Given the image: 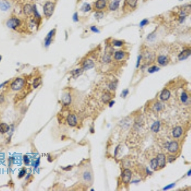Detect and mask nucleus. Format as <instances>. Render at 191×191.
I'll use <instances>...</instances> for the list:
<instances>
[{
    "mask_svg": "<svg viewBox=\"0 0 191 191\" xmlns=\"http://www.w3.org/2000/svg\"><path fill=\"white\" fill-rule=\"evenodd\" d=\"M55 9V4L52 1H47L43 6V13L47 18H50L52 16Z\"/></svg>",
    "mask_w": 191,
    "mask_h": 191,
    "instance_id": "nucleus-1",
    "label": "nucleus"
},
{
    "mask_svg": "<svg viewBox=\"0 0 191 191\" xmlns=\"http://www.w3.org/2000/svg\"><path fill=\"white\" fill-rule=\"evenodd\" d=\"M21 22L20 20L16 17H12L7 22V26L8 27L12 29H16L17 27L20 26Z\"/></svg>",
    "mask_w": 191,
    "mask_h": 191,
    "instance_id": "nucleus-2",
    "label": "nucleus"
},
{
    "mask_svg": "<svg viewBox=\"0 0 191 191\" xmlns=\"http://www.w3.org/2000/svg\"><path fill=\"white\" fill-rule=\"evenodd\" d=\"M24 81L22 78H17L11 85L12 89L13 90H19L24 87Z\"/></svg>",
    "mask_w": 191,
    "mask_h": 191,
    "instance_id": "nucleus-3",
    "label": "nucleus"
},
{
    "mask_svg": "<svg viewBox=\"0 0 191 191\" xmlns=\"http://www.w3.org/2000/svg\"><path fill=\"white\" fill-rule=\"evenodd\" d=\"M132 176V172L129 169H125L122 173V179L124 183H128L131 180Z\"/></svg>",
    "mask_w": 191,
    "mask_h": 191,
    "instance_id": "nucleus-4",
    "label": "nucleus"
},
{
    "mask_svg": "<svg viewBox=\"0 0 191 191\" xmlns=\"http://www.w3.org/2000/svg\"><path fill=\"white\" fill-rule=\"evenodd\" d=\"M106 7V0H97L94 4V7L96 10H103Z\"/></svg>",
    "mask_w": 191,
    "mask_h": 191,
    "instance_id": "nucleus-5",
    "label": "nucleus"
},
{
    "mask_svg": "<svg viewBox=\"0 0 191 191\" xmlns=\"http://www.w3.org/2000/svg\"><path fill=\"white\" fill-rule=\"evenodd\" d=\"M157 160L158 166L160 168H163L166 165V157L163 154H159L157 156Z\"/></svg>",
    "mask_w": 191,
    "mask_h": 191,
    "instance_id": "nucleus-6",
    "label": "nucleus"
},
{
    "mask_svg": "<svg viewBox=\"0 0 191 191\" xmlns=\"http://www.w3.org/2000/svg\"><path fill=\"white\" fill-rule=\"evenodd\" d=\"M55 32V29H52L49 33L47 34L45 39V47H47L49 46V45L52 42V37L54 35Z\"/></svg>",
    "mask_w": 191,
    "mask_h": 191,
    "instance_id": "nucleus-7",
    "label": "nucleus"
},
{
    "mask_svg": "<svg viewBox=\"0 0 191 191\" xmlns=\"http://www.w3.org/2000/svg\"><path fill=\"white\" fill-rule=\"evenodd\" d=\"M168 151L171 153H175L178 150V143L177 141H171L168 146Z\"/></svg>",
    "mask_w": 191,
    "mask_h": 191,
    "instance_id": "nucleus-8",
    "label": "nucleus"
},
{
    "mask_svg": "<svg viewBox=\"0 0 191 191\" xmlns=\"http://www.w3.org/2000/svg\"><path fill=\"white\" fill-rule=\"evenodd\" d=\"M67 121H68V124L70 126L74 127V126L77 125V119L75 115H69L68 116V118H67Z\"/></svg>",
    "mask_w": 191,
    "mask_h": 191,
    "instance_id": "nucleus-9",
    "label": "nucleus"
},
{
    "mask_svg": "<svg viewBox=\"0 0 191 191\" xmlns=\"http://www.w3.org/2000/svg\"><path fill=\"white\" fill-rule=\"evenodd\" d=\"M190 55H191V50L190 49L184 50L178 55V59L180 61L186 59L187 57H189L190 56Z\"/></svg>",
    "mask_w": 191,
    "mask_h": 191,
    "instance_id": "nucleus-10",
    "label": "nucleus"
},
{
    "mask_svg": "<svg viewBox=\"0 0 191 191\" xmlns=\"http://www.w3.org/2000/svg\"><path fill=\"white\" fill-rule=\"evenodd\" d=\"M157 62L161 66H166L169 62V59L166 55H160L157 58Z\"/></svg>",
    "mask_w": 191,
    "mask_h": 191,
    "instance_id": "nucleus-11",
    "label": "nucleus"
},
{
    "mask_svg": "<svg viewBox=\"0 0 191 191\" xmlns=\"http://www.w3.org/2000/svg\"><path fill=\"white\" fill-rule=\"evenodd\" d=\"M171 93L168 89H164L160 95V98L162 101H167L169 99Z\"/></svg>",
    "mask_w": 191,
    "mask_h": 191,
    "instance_id": "nucleus-12",
    "label": "nucleus"
},
{
    "mask_svg": "<svg viewBox=\"0 0 191 191\" xmlns=\"http://www.w3.org/2000/svg\"><path fill=\"white\" fill-rule=\"evenodd\" d=\"M183 133V130L181 127H176L173 131V136L175 138H178L182 136Z\"/></svg>",
    "mask_w": 191,
    "mask_h": 191,
    "instance_id": "nucleus-13",
    "label": "nucleus"
},
{
    "mask_svg": "<svg viewBox=\"0 0 191 191\" xmlns=\"http://www.w3.org/2000/svg\"><path fill=\"white\" fill-rule=\"evenodd\" d=\"M94 66V62L92 61V60L90 59H87L83 63V68H84V70H86L91 69Z\"/></svg>",
    "mask_w": 191,
    "mask_h": 191,
    "instance_id": "nucleus-14",
    "label": "nucleus"
},
{
    "mask_svg": "<svg viewBox=\"0 0 191 191\" xmlns=\"http://www.w3.org/2000/svg\"><path fill=\"white\" fill-rule=\"evenodd\" d=\"M24 12L27 16H31L33 13V7L30 4H26L24 7Z\"/></svg>",
    "mask_w": 191,
    "mask_h": 191,
    "instance_id": "nucleus-15",
    "label": "nucleus"
},
{
    "mask_svg": "<svg viewBox=\"0 0 191 191\" xmlns=\"http://www.w3.org/2000/svg\"><path fill=\"white\" fill-rule=\"evenodd\" d=\"M125 56V54L124 52L122 51H117L115 52L114 55V58L115 59L117 60V61H119V60H121L124 59Z\"/></svg>",
    "mask_w": 191,
    "mask_h": 191,
    "instance_id": "nucleus-16",
    "label": "nucleus"
},
{
    "mask_svg": "<svg viewBox=\"0 0 191 191\" xmlns=\"http://www.w3.org/2000/svg\"><path fill=\"white\" fill-rule=\"evenodd\" d=\"M119 4H120V1L119 0H114L109 6L110 10H112V11L116 10L117 9L119 8Z\"/></svg>",
    "mask_w": 191,
    "mask_h": 191,
    "instance_id": "nucleus-17",
    "label": "nucleus"
},
{
    "mask_svg": "<svg viewBox=\"0 0 191 191\" xmlns=\"http://www.w3.org/2000/svg\"><path fill=\"white\" fill-rule=\"evenodd\" d=\"M10 7V5L6 1H3L0 2V9L2 11H7V10H8Z\"/></svg>",
    "mask_w": 191,
    "mask_h": 191,
    "instance_id": "nucleus-18",
    "label": "nucleus"
},
{
    "mask_svg": "<svg viewBox=\"0 0 191 191\" xmlns=\"http://www.w3.org/2000/svg\"><path fill=\"white\" fill-rule=\"evenodd\" d=\"M9 129H10V127L8 124L5 123L0 124V133H2V134L6 133L8 131Z\"/></svg>",
    "mask_w": 191,
    "mask_h": 191,
    "instance_id": "nucleus-19",
    "label": "nucleus"
},
{
    "mask_svg": "<svg viewBox=\"0 0 191 191\" xmlns=\"http://www.w3.org/2000/svg\"><path fill=\"white\" fill-rule=\"evenodd\" d=\"M62 103L65 105H68L71 103V96L69 94H65L62 97Z\"/></svg>",
    "mask_w": 191,
    "mask_h": 191,
    "instance_id": "nucleus-20",
    "label": "nucleus"
},
{
    "mask_svg": "<svg viewBox=\"0 0 191 191\" xmlns=\"http://www.w3.org/2000/svg\"><path fill=\"white\" fill-rule=\"evenodd\" d=\"M111 98H112V95H111L110 92H105L102 96V101H103L104 103L108 102L111 99Z\"/></svg>",
    "mask_w": 191,
    "mask_h": 191,
    "instance_id": "nucleus-21",
    "label": "nucleus"
},
{
    "mask_svg": "<svg viewBox=\"0 0 191 191\" xmlns=\"http://www.w3.org/2000/svg\"><path fill=\"white\" fill-rule=\"evenodd\" d=\"M159 128H160V122L159 121L155 122L152 126V130L154 133H157L159 131Z\"/></svg>",
    "mask_w": 191,
    "mask_h": 191,
    "instance_id": "nucleus-22",
    "label": "nucleus"
},
{
    "mask_svg": "<svg viewBox=\"0 0 191 191\" xmlns=\"http://www.w3.org/2000/svg\"><path fill=\"white\" fill-rule=\"evenodd\" d=\"M137 1H138V0H125V3L127 5L128 4L129 7L134 8L136 7Z\"/></svg>",
    "mask_w": 191,
    "mask_h": 191,
    "instance_id": "nucleus-23",
    "label": "nucleus"
},
{
    "mask_svg": "<svg viewBox=\"0 0 191 191\" xmlns=\"http://www.w3.org/2000/svg\"><path fill=\"white\" fill-rule=\"evenodd\" d=\"M150 167H151L152 169H154V170H157V168L158 167V164H157V159H152L151 161H150Z\"/></svg>",
    "mask_w": 191,
    "mask_h": 191,
    "instance_id": "nucleus-24",
    "label": "nucleus"
},
{
    "mask_svg": "<svg viewBox=\"0 0 191 191\" xmlns=\"http://www.w3.org/2000/svg\"><path fill=\"white\" fill-rule=\"evenodd\" d=\"M84 179L86 182H90L92 180V176H91V173L89 171H86L83 175Z\"/></svg>",
    "mask_w": 191,
    "mask_h": 191,
    "instance_id": "nucleus-25",
    "label": "nucleus"
},
{
    "mask_svg": "<svg viewBox=\"0 0 191 191\" xmlns=\"http://www.w3.org/2000/svg\"><path fill=\"white\" fill-rule=\"evenodd\" d=\"M180 99H181V101L183 103H186L187 101H188V99H189V97H188V95L185 92H182V94L181 95V97H180Z\"/></svg>",
    "mask_w": 191,
    "mask_h": 191,
    "instance_id": "nucleus-26",
    "label": "nucleus"
},
{
    "mask_svg": "<svg viewBox=\"0 0 191 191\" xmlns=\"http://www.w3.org/2000/svg\"><path fill=\"white\" fill-rule=\"evenodd\" d=\"M40 84H41V79H40V78H36L34 80V82H33V87L35 88H37L38 86H40Z\"/></svg>",
    "mask_w": 191,
    "mask_h": 191,
    "instance_id": "nucleus-27",
    "label": "nucleus"
},
{
    "mask_svg": "<svg viewBox=\"0 0 191 191\" xmlns=\"http://www.w3.org/2000/svg\"><path fill=\"white\" fill-rule=\"evenodd\" d=\"M163 104H161L160 103H157L154 105V108L156 109L157 112H159L160 110L163 109Z\"/></svg>",
    "mask_w": 191,
    "mask_h": 191,
    "instance_id": "nucleus-28",
    "label": "nucleus"
},
{
    "mask_svg": "<svg viewBox=\"0 0 191 191\" xmlns=\"http://www.w3.org/2000/svg\"><path fill=\"white\" fill-rule=\"evenodd\" d=\"M159 70V68L158 67H157L156 66H154L148 68V71L149 73H152L156 72V71H157Z\"/></svg>",
    "mask_w": 191,
    "mask_h": 191,
    "instance_id": "nucleus-29",
    "label": "nucleus"
},
{
    "mask_svg": "<svg viewBox=\"0 0 191 191\" xmlns=\"http://www.w3.org/2000/svg\"><path fill=\"white\" fill-rule=\"evenodd\" d=\"M82 10L84 12H89L91 10V7H90V4H84V6L82 8Z\"/></svg>",
    "mask_w": 191,
    "mask_h": 191,
    "instance_id": "nucleus-30",
    "label": "nucleus"
},
{
    "mask_svg": "<svg viewBox=\"0 0 191 191\" xmlns=\"http://www.w3.org/2000/svg\"><path fill=\"white\" fill-rule=\"evenodd\" d=\"M82 72H83V69H77V70L73 71L72 73L75 77H76V76L78 77V76H79L80 75H81L82 73Z\"/></svg>",
    "mask_w": 191,
    "mask_h": 191,
    "instance_id": "nucleus-31",
    "label": "nucleus"
},
{
    "mask_svg": "<svg viewBox=\"0 0 191 191\" xmlns=\"http://www.w3.org/2000/svg\"><path fill=\"white\" fill-rule=\"evenodd\" d=\"M109 88L112 90H115L117 88V82H112L109 84Z\"/></svg>",
    "mask_w": 191,
    "mask_h": 191,
    "instance_id": "nucleus-32",
    "label": "nucleus"
},
{
    "mask_svg": "<svg viewBox=\"0 0 191 191\" xmlns=\"http://www.w3.org/2000/svg\"><path fill=\"white\" fill-rule=\"evenodd\" d=\"M113 44L115 47H121L123 45V42H121L120 40H114L113 42Z\"/></svg>",
    "mask_w": 191,
    "mask_h": 191,
    "instance_id": "nucleus-33",
    "label": "nucleus"
},
{
    "mask_svg": "<svg viewBox=\"0 0 191 191\" xmlns=\"http://www.w3.org/2000/svg\"><path fill=\"white\" fill-rule=\"evenodd\" d=\"M103 13H102V12H97L96 14H95V17H96V18L97 19H101V18L103 17Z\"/></svg>",
    "mask_w": 191,
    "mask_h": 191,
    "instance_id": "nucleus-34",
    "label": "nucleus"
},
{
    "mask_svg": "<svg viewBox=\"0 0 191 191\" xmlns=\"http://www.w3.org/2000/svg\"><path fill=\"white\" fill-rule=\"evenodd\" d=\"M175 157L173 156H168V162L169 163H171V162H173L174 160H175Z\"/></svg>",
    "mask_w": 191,
    "mask_h": 191,
    "instance_id": "nucleus-35",
    "label": "nucleus"
},
{
    "mask_svg": "<svg viewBox=\"0 0 191 191\" xmlns=\"http://www.w3.org/2000/svg\"><path fill=\"white\" fill-rule=\"evenodd\" d=\"M90 29H91V31H93V32H94V33H99V29L97 28L96 27L94 26L90 27Z\"/></svg>",
    "mask_w": 191,
    "mask_h": 191,
    "instance_id": "nucleus-36",
    "label": "nucleus"
},
{
    "mask_svg": "<svg viewBox=\"0 0 191 191\" xmlns=\"http://www.w3.org/2000/svg\"><path fill=\"white\" fill-rule=\"evenodd\" d=\"M25 173H26V170L25 169H23L22 170H21L20 173H19V178H22V177H23L24 175H25Z\"/></svg>",
    "mask_w": 191,
    "mask_h": 191,
    "instance_id": "nucleus-37",
    "label": "nucleus"
},
{
    "mask_svg": "<svg viewBox=\"0 0 191 191\" xmlns=\"http://www.w3.org/2000/svg\"><path fill=\"white\" fill-rule=\"evenodd\" d=\"M148 21L147 19H144V20H143L140 22V26L141 27L144 26H145L146 24H148Z\"/></svg>",
    "mask_w": 191,
    "mask_h": 191,
    "instance_id": "nucleus-38",
    "label": "nucleus"
},
{
    "mask_svg": "<svg viewBox=\"0 0 191 191\" xmlns=\"http://www.w3.org/2000/svg\"><path fill=\"white\" fill-rule=\"evenodd\" d=\"M24 161L25 164H28L29 163V159L28 158V157L27 156H24Z\"/></svg>",
    "mask_w": 191,
    "mask_h": 191,
    "instance_id": "nucleus-39",
    "label": "nucleus"
},
{
    "mask_svg": "<svg viewBox=\"0 0 191 191\" xmlns=\"http://www.w3.org/2000/svg\"><path fill=\"white\" fill-rule=\"evenodd\" d=\"M73 20L75 22L76 21H78V14H77V13H75L74 14V16L73 17Z\"/></svg>",
    "mask_w": 191,
    "mask_h": 191,
    "instance_id": "nucleus-40",
    "label": "nucleus"
},
{
    "mask_svg": "<svg viewBox=\"0 0 191 191\" xmlns=\"http://www.w3.org/2000/svg\"><path fill=\"white\" fill-rule=\"evenodd\" d=\"M174 186H175V183H171V185H168L167 187H164V190H168V189H171V188H172V187H174Z\"/></svg>",
    "mask_w": 191,
    "mask_h": 191,
    "instance_id": "nucleus-41",
    "label": "nucleus"
},
{
    "mask_svg": "<svg viewBox=\"0 0 191 191\" xmlns=\"http://www.w3.org/2000/svg\"><path fill=\"white\" fill-rule=\"evenodd\" d=\"M141 59V55H139L138 57V61H137V64H136V67L138 68L140 66V60Z\"/></svg>",
    "mask_w": 191,
    "mask_h": 191,
    "instance_id": "nucleus-42",
    "label": "nucleus"
},
{
    "mask_svg": "<svg viewBox=\"0 0 191 191\" xmlns=\"http://www.w3.org/2000/svg\"><path fill=\"white\" fill-rule=\"evenodd\" d=\"M127 94H128V90H125L123 92V96L125 97Z\"/></svg>",
    "mask_w": 191,
    "mask_h": 191,
    "instance_id": "nucleus-43",
    "label": "nucleus"
},
{
    "mask_svg": "<svg viewBox=\"0 0 191 191\" xmlns=\"http://www.w3.org/2000/svg\"><path fill=\"white\" fill-rule=\"evenodd\" d=\"M4 101V97L1 96H0V103H3Z\"/></svg>",
    "mask_w": 191,
    "mask_h": 191,
    "instance_id": "nucleus-44",
    "label": "nucleus"
},
{
    "mask_svg": "<svg viewBox=\"0 0 191 191\" xmlns=\"http://www.w3.org/2000/svg\"><path fill=\"white\" fill-rule=\"evenodd\" d=\"M113 104H114V101H111V102L110 103V105H109V106H110V107H111L112 106H113Z\"/></svg>",
    "mask_w": 191,
    "mask_h": 191,
    "instance_id": "nucleus-45",
    "label": "nucleus"
},
{
    "mask_svg": "<svg viewBox=\"0 0 191 191\" xmlns=\"http://www.w3.org/2000/svg\"><path fill=\"white\" fill-rule=\"evenodd\" d=\"M191 170L190 169L189 172H188V174H187V175H188V176H191Z\"/></svg>",
    "mask_w": 191,
    "mask_h": 191,
    "instance_id": "nucleus-46",
    "label": "nucleus"
},
{
    "mask_svg": "<svg viewBox=\"0 0 191 191\" xmlns=\"http://www.w3.org/2000/svg\"><path fill=\"white\" fill-rule=\"evenodd\" d=\"M1 55H0V62H1Z\"/></svg>",
    "mask_w": 191,
    "mask_h": 191,
    "instance_id": "nucleus-47",
    "label": "nucleus"
},
{
    "mask_svg": "<svg viewBox=\"0 0 191 191\" xmlns=\"http://www.w3.org/2000/svg\"><path fill=\"white\" fill-rule=\"evenodd\" d=\"M180 1H182V0H180Z\"/></svg>",
    "mask_w": 191,
    "mask_h": 191,
    "instance_id": "nucleus-48",
    "label": "nucleus"
}]
</instances>
